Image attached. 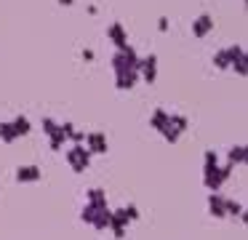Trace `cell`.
I'll use <instances>...</instances> for the list:
<instances>
[{"label": "cell", "mask_w": 248, "mask_h": 240, "mask_svg": "<svg viewBox=\"0 0 248 240\" xmlns=\"http://www.w3.org/2000/svg\"><path fill=\"white\" fill-rule=\"evenodd\" d=\"M64 160L75 174H83V171L91 165V152H88L83 144H70V147L64 149Z\"/></svg>", "instance_id": "obj_1"}, {"label": "cell", "mask_w": 248, "mask_h": 240, "mask_svg": "<svg viewBox=\"0 0 248 240\" xmlns=\"http://www.w3.org/2000/svg\"><path fill=\"white\" fill-rule=\"evenodd\" d=\"M139 53L134 46H125L123 51H115L109 64H112V72H125V69H139Z\"/></svg>", "instance_id": "obj_2"}, {"label": "cell", "mask_w": 248, "mask_h": 240, "mask_svg": "<svg viewBox=\"0 0 248 240\" xmlns=\"http://www.w3.org/2000/svg\"><path fill=\"white\" fill-rule=\"evenodd\" d=\"M227 51V62H230V69H235L240 78H246V72H248V56H246V48L240 46V43H235V46H227L224 48Z\"/></svg>", "instance_id": "obj_3"}, {"label": "cell", "mask_w": 248, "mask_h": 240, "mask_svg": "<svg viewBox=\"0 0 248 240\" xmlns=\"http://www.w3.org/2000/svg\"><path fill=\"white\" fill-rule=\"evenodd\" d=\"M232 168H235V165H230V163L221 165V163H219V168H216V171H211L208 176H203L205 190H208V192H219V190H221V184H224V181L232 176Z\"/></svg>", "instance_id": "obj_4"}, {"label": "cell", "mask_w": 248, "mask_h": 240, "mask_svg": "<svg viewBox=\"0 0 248 240\" xmlns=\"http://www.w3.org/2000/svg\"><path fill=\"white\" fill-rule=\"evenodd\" d=\"M139 80H141V83H147V85H152L157 80V56H155V53L139 59Z\"/></svg>", "instance_id": "obj_5"}, {"label": "cell", "mask_w": 248, "mask_h": 240, "mask_svg": "<svg viewBox=\"0 0 248 240\" xmlns=\"http://www.w3.org/2000/svg\"><path fill=\"white\" fill-rule=\"evenodd\" d=\"M83 147L91 155H107L109 144H107V136H104L102 131H88L86 139H83Z\"/></svg>", "instance_id": "obj_6"}, {"label": "cell", "mask_w": 248, "mask_h": 240, "mask_svg": "<svg viewBox=\"0 0 248 240\" xmlns=\"http://www.w3.org/2000/svg\"><path fill=\"white\" fill-rule=\"evenodd\" d=\"M107 40H112L115 51H123L125 46H131V43H128V32H125V27L120 24V21H112V24L107 27Z\"/></svg>", "instance_id": "obj_7"}, {"label": "cell", "mask_w": 248, "mask_h": 240, "mask_svg": "<svg viewBox=\"0 0 248 240\" xmlns=\"http://www.w3.org/2000/svg\"><path fill=\"white\" fill-rule=\"evenodd\" d=\"M139 83V69H125V72H115V88L118 91H131Z\"/></svg>", "instance_id": "obj_8"}, {"label": "cell", "mask_w": 248, "mask_h": 240, "mask_svg": "<svg viewBox=\"0 0 248 240\" xmlns=\"http://www.w3.org/2000/svg\"><path fill=\"white\" fill-rule=\"evenodd\" d=\"M16 181L19 184H35V181H40V176H43V171L38 168V165H19L16 168Z\"/></svg>", "instance_id": "obj_9"}, {"label": "cell", "mask_w": 248, "mask_h": 240, "mask_svg": "<svg viewBox=\"0 0 248 240\" xmlns=\"http://www.w3.org/2000/svg\"><path fill=\"white\" fill-rule=\"evenodd\" d=\"M214 30V16L211 14H200L198 19H192V35L195 37H205Z\"/></svg>", "instance_id": "obj_10"}, {"label": "cell", "mask_w": 248, "mask_h": 240, "mask_svg": "<svg viewBox=\"0 0 248 240\" xmlns=\"http://www.w3.org/2000/svg\"><path fill=\"white\" fill-rule=\"evenodd\" d=\"M224 200L227 197L221 192H208V213L214 219H224Z\"/></svg>", "instance_id": "obj_11"}, {"label": "cell", "mask_w": 248, "mask_h": 240, "mask_svg": "<svg viewBox=\"0 0 248 240\" xmlns=\"http://www.w3.org/2000/svg\"><path fill=\"white\" fill-rule=\"evenodd\" d=\"M166 126H168V110H163V107L152 110V115H150V128H152V131L160 133Z\"/></svg>", "instance_id": "obj_12"}, {"label": "cell", "mask_w": 248, "mask_h": 240, "mask_svg": "<svg viewBox=\"0 0 248 240\" xmlns=\"http://www.w3.org/2000/svg\"><path fill=\"white\" fill-rule=\"evenodd\" d=\"M248 158L246 152V144H235V147H230V152H227V163L230 165H243Z\"/></svg>", "instance_id": "obj_13"}, {"label": "cell", "mask_w": 248, "mask_h": 240, "mask_svg": "<svg viewBox=\"0 0 248 240\" xmlns=\"http://www.w3.org/2000/svg\"><path fill=\"white\" fill-rule=\"evenodd\" d=\"M224 216H232V219H240V222H246V211H243V203H237V200H230L227 197L224 200Z\"/></svg>", "instance_id": "obj_14"}, {"label": "cell", "mask_w": 248, "mask_h": 240, "mask_svg": "<svg viewBox=\"0 0 248 240\" xmlns=\"http://www.w3.org/2000/svg\"><path fill=\"white\" fill-rule=\"evenodd\" d=\"M102 208H109V206H96V203H83L80 222H86V224H93V219H96V213L102 211Z\"/></svg>", "instance_id": "obj_15"}, {"label": "cell", "mask_w": 248, "mask_h": 240, "mask_svg": "<svg viewBox=\"0 0 248 240\" xmlns=\"http://www.w3.org/2000/svg\"><path fill=\"white\" fill-rule=\"evenodd\" d=\"M11 126H14V131H16V136H27V133L32 131V123H30L27 115H16L11 120Z\"/></svg>", "instance_id": "obj_16"}, {"label": "cell", "mask_w": 248, "mask_h": 240, "mask_svg": "<svg viewBox=\"0 0 248 240\" xmlns=\"http://www.w3.org/2000/svg\"><path fill=\"white\" fill-rule=\"evenodd\" d=\"M219 168V155L214 152V149H205L203 152V176H208L211 171Z\"/></svg>", "instance_id": "obj_17"}, {"label": "cell", "mask_w": 248, "mask_h": 240, "mask_svg": "<svg viewBox=\"0 0 248 240\" xmlns=\"http://www.w3.org/2000/svg\"><path fill=\"white\" fill-rule=\"evenodd\" d=\"M86 203H96V206H107V192L102 187H91L86 192Z\"/></svg>", "instance_id": "obj_18"}, {"label": "cell", "mask_w": 248, "mask_h": 240, "mask_svg": "<svg viewBox=\"0 0 248 240\" xmlns=\"http://www.w3.org/2000/svg\"><path fill=\"white\" fill-rule=\"evenodd\" d=\"M168 123H171L179 133H184L189 128V117L187 115H179V112H168Z\"/></svg>", "instance_id": "obj_19"}, {"label": "cell", "mask_w": 248, "mask_h": 240, "mask_svg": "<svg viewBox=\"0 0 248 240\" xmlns=\"http://www.w3.org/2000/svg\"><path fill=\"white\" fill-rule=\"evenodd\" d=\"M16 139H19V136H16V131H14L11 120L0 123V142H3V144H14Z\"/></svg>", "instance_id": "obj_20"}, {"label": "cell", "mask_w": 248, "mask_h": 240, "mask_svg": "<svg viewBox=\"0 0 248 240\" xmlns=\"http://www.w3.org/2000/svg\"><path fill=\"white\" fill-rule=\"evenodd\" d=\"M109 211H112V208H102V211L96 213V219H93V224H91L96 232H104V229L109 227Z\"/></svg>", "instance_id": "obj_21"}, {"label": "cell", "mask_w": 248, "mask_h": 240, "mask_svg": "<svg viewBox=\"0 0 248 240\" xmlns=\"http://www.w3.org/2000/svg\"><path fill=\"white\" fill-rule=\"evenodd\" d=\"M211 62H214L216 69H230V62H227V51H224V48H219V51L211 56Z\"/></svg>", "instance_id": "obj_22"}, {"label": "cell", "mask_w": 248, "mask_h": 240, "mask_svg": "<svg viewBox=\"0 0 248 240\" xmlns=\"http://www.w3.org/2000/svg\"><path fill=\"white\" fill-rule=\"evenodd\" d=\"M43 131H46V136H56L62 131V123H56L54 117H43Z\"/></svg>", "instance_id": "obj_23"}, {"label": "cell", "mask_w": 248, "mask_h": 240, "mask_svg": "<svg viewBox=\"0 0 248 240\" xmlns=\"http://www.w3.org/2000/svg\"><path fill=\"white\" fill-rule=\"evenodd\" d=\"M64 144H67V139H64V133H56V136H48V147L54 149V152H62L64 149Z\"/></svg>", "instance_id": "obj_24"}, {"label": "cell", "mask_w": 248, "mask_h": 240, "mask_svg": "<svg viewBox=\"0 0 248 240\" xmlns=\"http://www.w3.org/2000/svg\"><path fill=\"white\" fill-rule=\"evenodd\" d=\"M160 136H163V139H166V142H171V144H176V142H179V136H182V133H179V131H176V128H173V126H171V123H168V126H166V128H163V131H160Z\"/></svg>", "instance_id": "obj_25"}, {"label": "cell", "mask_w": 248, "mask_h": 240, "mask_svg": "<svg viewBox=\"0 0 248 240\" xmlns=\"http://www.w3.org/2000/svg\"><path fill=\"white\" fill-rule=\"evenodd\" d=\"M125 208V216H128V222H136L139 219V208L136 206H123Z\"/></svg>", "instance_id": "obj_26"}, {"label": "cell", "mask_w": 248, "mask_h": 240, "mask_svg": "<svg viewBox=\"0 0 248 240\" xmlns=\"http://www.w3.org/2000/svg\"><path fill=\"white\" fill-rule=\"evenodd\" d=\"M157 30H160V32H168V19H166V16H160V19H157Z\"/></svg>", "instance_id": "obj_27"}, {"label": "cell", "mask_w": 248, "mask_h": 240, "mask_svg": "<svg viewBox=\"0 0 248 240\" xmlns=\"http://www.w3.org/2000/svg\"><path fill=\"white\" fill-rule=\"evenodd\" d=\"M93 56H96V53H93L91 48H83V62H93Z\"/></svg>", "instance_id": "obj_28"}, {"label": "cell", "mask_w": 248, "mask_h": 240, "mask_svg": "<svg viewBox=\"0 0 248 240\" xmlns=\"http://www.w3.org/2000/svg\"><path fill=\"white\" fill-rule=\"evenodd\" d=\"M56 3H59V5H72L75 0H56Z\"/></svg>", "instance_id": "obj_29"}]
</instances>
